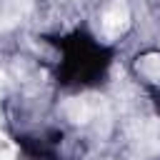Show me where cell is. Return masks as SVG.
Listing matches in <instances>:
<instances>
[{"label": "cell", "instance_id": "1", "mask_svg": "<svg viewBox=\"0 0 160 160\" xmlns=\"http://www.w3.org/2000/svg\"><path fill=\"white\" fill-rule=\"evenodd\" d=\"M125 22H128V8H125V2L115 0V2L108 8V12L102 15V30H105L108 35H118V32L125 28Z\"/></svg>", "mask_w": 160, "mask_h": 160}, {"label": "cell", "instance_id": "2", "mask_svg": "<svg viewBox=\"0 0 160 160\" xmlns=\"http://www.w3.org/2000/svg\"><path fill=\"white\" fill-rule=\"evenodd\" d=\"M0 160H12V158L10 155H0Z\"/></svg>", "mask_w": 160, "mask_h": 160}]
</instances>
